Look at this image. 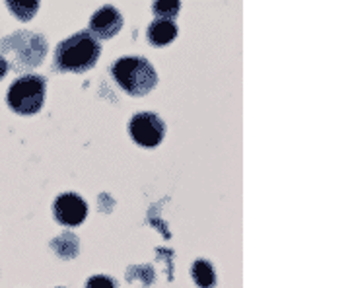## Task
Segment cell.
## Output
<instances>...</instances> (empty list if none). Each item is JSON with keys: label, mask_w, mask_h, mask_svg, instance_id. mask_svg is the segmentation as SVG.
Wrapping results in <instances>:
<instances>
[{"label": "cell", "mask_w": 350, "mask_h": 288, "mask_svg": "<svg viewBox=\"0 0 350 288\" xmlns=\"http://www.w3.org/2000/svg\"><path fill=\"white\" fill-rule=\"evenodd\" d=\"M113 78L129 96H146L158 84V75L146 59L142 57H123L111 66Z\"/></svg>", "instance_id": "7a4b0ae2"}, {"label": "cell", "mask_w": 350, "mask_h": 288, "mask_svg": "<svg viewBox=\"0 0 350 288\" xmlns=\"http://www.w3.org/2000/svg\"><path fill=\"white\" fill-rule=\"evenodd\" d=\"M8 61L4 59V57H0V78H4V76L8 75Z\"/></svg>", "instance_id": "9a60e30c"}, {"label": "cell", "mask_w": 350, "mask_h": 288, "mask_svg": "<svg viewBox=\"0 0 350 288\" xmlns=\"http://www.w3.org/2000/svg\"><path fill=\"white\" fill-rule=\"evenodd\" d=\"M123 27V16L113 6H103L90 20V34L94 39H111Z\"/></svg>", "instance_id": "52a82bcc"}, {"label": "cell", "mask_w": 350, "mask_h": 288, "mask_svg": "<svg viewBox=\"0 0 350 288\" xmlns=\"http://www.w3.org/2000/svg\"><path fill=\"white\" fill-rule=\"evenodd\" d=\"M129 133L138 146L154 148L165 137V123L156 113H137L129 123Z\"/></svg>", "instance_id": "5b68a950"}, {"label": "cell", "mask_w": 350, "mask_h": 288, "mask_svg": "<svg viewBox=\"0 0 350 288\" xmlns=\"http://www.w3.org/2000/svg\"><path fill=\"white\" fill-rule=\"evenodd\" d=\"M6 6H8V10L18 18V20H31L33 18V14L39 10V2L36 0H31V2H16V0H10V2H6Z\"/></svg>", "instance_id": "8fae6325"}, {"label": "cell", "mask_w": 350, "mask_h": 288, "mask_svg": "<svg viewBox=\"0 0 350 288\" xmlns=\"http://www.w3.org/2000/svg\"><path fill=\"white\" fill-rule=\"evenodd\" d=\"M126 280H135V278H140L144 287H150L156 278V273L152 269V265H135V267H129L126 271Z\"/></svg>", "instance_id": "4fadbf2b"}, {"label": "cell", "mask_w": 350, "mask_h": 288, "mask_svg": "<svg viewBox=\"0 0 350 288\" xmlns=\"http://www.w3.org/2000/svg\"><path fill=\"white\" fill-rule=\"evenodd\" d=\"M84 288H119L117 280L107 275H94L86 280Z\"/></svg>", "instance_id": "5bb4252c"}, {"label": "cell", "mask_w": 350, "mask_h": 288, "mask_svg": "<svg viewBox=\"0 0 350 288\" xmlns=\"http://www.w3.org/2000/svg\"><path fill=\"white\" fill-rule=\"evenodd\" d=\"M0 53L6 55V61L10 59L16 70H27L43 63L47 55V43L33 31H16L0 41Z\"/></svg>", "instance_id": "3957f363"}, {"label": "cell", "mask_w": 350, "mask_h": 288, "mask_svg": "<svg viewBox=\"0 0 350 288\" xmlns=\"http://www.w3.org/2000/svg\"><path fill=\"white\" fill-rule=\"evenodd\" d=\"M101 55V45L98 39L92 38L90 31H78L72 38L64 39L55 49V70L59 73H86L94 68Z\"/></svg>", "instance_id": "6da1fadb"}, {"label": "cell", "mask_w": 350, "mask_h": 288, "mask_svg": "<svg viewBox=\"0 0 350 288\" xmlns=\"http://www.w3.org/2000/svg\"><path fill=\"white\" fill-rule=\"evenodd\" d=\"M179 8H181L179 0H156L154 6H152V10H154L158 20H172L179 14Z\"/></svg>", "instance_id": "7c38bea8"}, {"label": "cell", "mask_w": 350, "mask_h": 288, "mask_svg": "<svg viewBox=\"0 0 350 288\" xmlns=\"http://www.w3.org/2000/svg\"><path fill=\"white\" fill-rule=\"evenodd\" d=\"M53 214L55 220L63 226H78L86 220L88 205L76 193H63L53 202Z\"/></svg>", "instance_id": "8992f818"}, {"label": "cell", "mask_w": 350, "mask_h": 288, "mask_svg": "<svg viewBox=\"0 0 350 288\" xmlns=\"http://www.w3.org/2000/svg\"><path fill=\"white\" fill-rule=\"evenodd\" d=\"M191 276L195 280V285L199 288H214L216 287V273L211 261L206 259H197L191 267Z\"/></svg>", "instance_id": "30bf717a"}, {"label": "cell", "mask_w": 350, "mask_h": 288, "mask_svg": "<svg viewBox=\"0 0 350 288\" xmlns=\"http://www.w3.org/2000/svg\"><path fill=\"white\" fill-rule=\"evenodd\" d=\"M51 248L55 250V253L61 257V259H75L80 250V239L76 238V234L70 232H64L59 238H55L51 241Z\"/></svg>", "instance_id": "9c48e42d"}, {"label": "cell", "mask_w": 350, "mask_h": 288, "mask_svg": "<svg viewBox=\"0 0 350 288\" xmlns=\"http://www.w3.org/2000/svg\"><path fill=\"white\" fill-rule=\"evenodd\" d=\"M45 88L47 82L39 75H25L14 80V84L8 90L6 101L12 107V112L20 115H33L41 112L45 101Z\"/></svg>", "instance_id": "277c9868"}, {"label": "cell", "mask_w": 350, "mask_h": 288, "mask_svg": "<svg viewBox=\"0 0 350 288\" xmlns=\"http://www.w3.org/2000/svg\"><path fill=\"white\" fill-rule=\"evenodd\" d=\"M146 38L156 47L167 45L177 38V24L174 20H154L146 31Z\"/></svg>", "instance_id": "ba28073f"}]
</instances>
